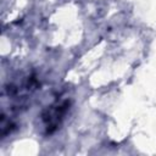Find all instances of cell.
Returning <instances> with one entry per match:
<instances>
[{
	"instance_id": "1",
	"label": "cell",
	"mask_w": 156,
	"mask_h": 156,
	"mask_svg": "<svg viewBox=\"0 0 156 156\" xmlns=\"http://www.w3.org/2000/svg\"><path fill=\"white\" fill-rule=\"evenodd\" d=\"M66 110H67V105L60 104L57 106H51L50 110H48L46 113L43 115V121L45 122V127L49 133H51L52 129L57 127V124H58L60 119L62 118Z\"/></svg>"
}]
</instances>
